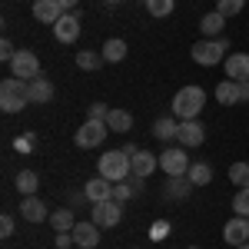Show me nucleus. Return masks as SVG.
<instances>
[{"mask_svg":"<svg viewBox=\"0 0 249 249\" xmlns=\"http://www.w3.org/2000/svg\"><path fill=\"white\" fill-rule=\"evenodd\" d=\"M243 7H246V0H216V10H219V14H223L226 20L236 17V14H239Z\"/></svg>","mask_w":249,"mask_h":249,"instance_id":"obj_31","label":"nucleus"},{"mask_svg":"<svg viewBox=\"0 0 249 249\" xmlns=\"http://www.w3.org/2000/svg\"><path fill=\"white\" fill-rule=\"evenodd\" d=\"M27 93H30V103H50L53 100V83L40 73V77L27 80Z\"/></svg>","mask_w":249,"mask_h":249,"instance_id":"obj_15","label":"nucleus"},{"mask_svg":"<svg viewBox=\"0 0 249 249\" xmlns=\"http://www.w3.org/2000/svg\"><path fill=\"white\" fill-rule=\"evenodd\" d=\"M226 50H230V40L226 37H206L199 43H193V60L199 67H216L219 60H226Z\"/></svg>","mask_w":249,"mask_h":249,"instance_id":"obj_4","label":"nucleus"},{"mask_svg":"<svg viewBox=\"0 0 249 249\" xmlns=\"http://www.w3.org/2000/svg\"><path fill=\"white\" fill-rule=\"evenodd\" d=\"M77 3H80V0H60V7H63V10H73Z\"/></svg>","mask_w":249,"mask_h":249,"instance_id":"obj_41","label":"nucleus"},{"mask_svg":"<svg viewBox=\"0 0 249 249\" xmlns=\"http://www.w3.org/2000/svg\"><path fill=\"white\" fill-rule=\"evenodd\" d=\"M103 60L107 63H120V60H126V40H120V37H110L107 43H103Z\"/></svg>","mask_w":249,"mask_h":249,"instance_id":"obj_23","label":"nucleus"},{"mask_svg":"<svg viewBox=\"0 0 249 249\" xmlns=\"http://www.w3.org/2000/svg\"><path fill=\"white\" fill-rule=\"evenodd\" d=\"M232 210H236V216H246V219H249V186H243V190L236 193Z\"/></svg>","mask_w":249,"mask_h":249,"instance_id":"obj_33","label":"nucleus"},{"mask_svg":"<svg viewBox=\"0 0 249 249\" xmlns=\"http://www.w3.org/2000/svg\"><path fill=\"white\" fill-rule=\"evenodd\" d=\"M37 186H40V176L34 170H20L17 173V190L23 193V196H34V193H37Z\"/></svg>","mask_w":249,"mask_h":249,"instance_id":"obj_27","label":"nucleus"},{"mask_svg":"<svg viewBox=\"0 0 249 249\" xmlns=\"http://www.w3.org/2000/svg\"><path fill=\"white\" fill-rule=\"evenodd\" d=\"M156 166H160V160H156L153 153H146V150L133 153V176L146 179V176H153V170H156Z\"/></svg>","mask_w":249,"mask_h":249,"instance_id":"obj_18","label":"nucleus"},{"mask_svg":"<svg viewBox=\"0 0 249 249\" xmlns=\"http://www.w3.org/2000/svg\"><path fill=\"white\" fill-rule=\"evenodd\" d=\"M10 73L20 80H34L40 77V60L34 50H17V57L10 60Z\"/></svg>","mask_w":249,"mask_h":249,"instance_id":"obj_8","label":"nucleus"},{"mask_svg":"<svg viewBox=\"0 0 249 249\" xmlns=\"http://www.w3.org/2000/svg\"><path fill=\"white\" fill-rule=\"evenodd\" d=\"M107 133H110V126H107L103 120H87V123L77 130L73 143H77L80 150H96V146L107 140Z\"/></svg>","mask_w":249,"mask_h":249,"instance_id":"obj_5","label":"nucleus"},{"mask_svg":"<svg viewBox=\"0 0 249 249\" xmlns=\"http://www.w3.org/2000/svg\"><path fill=\"white\" fill-rule=\"evenodd\" d=\"M53 37H57L60 43H77L80 40V14L77 10H67V14L53 23Z\"/></svg>","mask_w":249,"mask_h":249,"instance_id":"obj_9","label":"nucleus"},{"mask_svg":"<svg viewBox=\"0 0 249 249\" xmlns=\"http://www.w3.org/2000/svg\"><path fill=\"white\" fill-rule=\"evenodd\" d=\"M100 176H107L110 183H123L126 176H133V156L126 150H110L100 156Z\"/></svg>","mask_w":249,"mask_h":249,"instance_id":"obj_2","label":"nucleus"},{"mask_svg":"<svg viewBox=\"0 0 249 249\" xmlns=\"http://www.w3.org/2000/svg\"><path fill=\"white\" fill-rule=\"evenodd\" d=\"M14 57H17V47H14L10 40L3 37V40H0V60H3V63H10Z\"/></svg>","mask_w":249,"mask_h":249,"instance_id":"obj_36","label":"nucleus"},{"mask_svg":"<svg viewBox=\"0 0 249 249\" xmlns=\"http://www.w3.org/2000/svg\"><path fill=\"white\" fill-rule=\"evenodd\" d=\"M73 243L80 249H96L100 246V226H96L93 219L90 223H77L73 226Z\"/></svg>","mask_w":249,"mask_h":249,"instance_id":"obj_13","label":"nucleus"},{"mask_svg":"<svg viewBox=\"0 0 249 249\" xmlns=\"http://www.w3.org/2000/svg\"><path fill=\"white\" fill-rule=\"evenodd\" d=\"M236 249H249V243H243V246H236Z\"/></svg>","mask_w":249,"mask_h":249,"instance_id":"obj_42","label":"nucleus"},{"mask_svg":"<svg viewBox=\"0 0 249 249\" xmlns=\"http://www.w3.org/2000/svg\"><path fill=\"white\" fill-rule=\"evenodd\" d=\"M179 146H203L206 140V126L199 120H179Z\"/></svg>","mask_w":249,"mask_h":249,"instance_id":"obj_10","label":"nucleus"},{"mask_svg":"<svg viewBox=\"0 0 249 249\" xmlns=\"http://www.w3.org/2000/svg\"><path fill=\"white\" fill-rule=\"evenodd\" d=\"M190 249H199V246H190Z\"/></svg>","mask_w":249,"mask_h":249,"instance_id":"obj_44","label":"nucleus"},{"mask_svg":"<svg viewBox=\"0 0 249 249\" xmlns=\"http://www.w3.org/2000/svg\"><path fill=\"white\" fill-rule=\"evenodd\" d=\"M173 7H176V0H146V10H150V17H170Z\"/></svg>","mask_w":249,"mask_h":249,"instance_id":"obj_29","label":"nucleus"},{"mask_svg":"<svg viewBox=\"0 0 249 249\" xmlns=\"http://www.w3.org/2000/svg\"><path fill=\"white\" fill-rule=\"evenodd\" d=\"M226 73H230L226 80H236V83L249 80V53H232V57H226Z\"/></svg>","mask_w":249,"mask_h":249,"instance_id":"obj_17","label":"nucleus"},{"mask_svg":"<svg viewBox=\"0 0 249 249\" xmlns=\"http://www.w3.org/2000/svg\"><path fill=\"white\" fill-rule=\"evenodd\" d=\"M90 219H93L100 230H107V226H116V223L123 219V203H116V199L93 203V206H90Z\"/></svg>","mask_w":249,"mask_h":249,"instance_id":"obj_6","label":"nucleus"},{"mask_svg":"<svg viewBox=\"0 0 249 249\" xmlns=\"http://www.w3.org/2000/svg\"><path fill=\"white\" fill-rule=\"evenodd\" d=\"M73 246V232H57V249H70Z\"/></svg>","mask_w":249,"mask_h":249,"instance_id":"obj_39","label":"nucleus"},{"mask_svg":"<svg viewBox=\"0 0 249 249\" xmlns=\"http://www.w3.org/2000/svg\"><path fill=\"white\" fill-rule=\"evenodd\" d=\"M230 179H232V186H249V163H232L230 166Z\"/></svg>","mask_w":249,"mask_h":249,"instance_id":"obj_30","label":"nucleus"},{"mask_svg":"<svg viewBox=\"0 0 249 249\" xmlns=\"http://www.w3.org/2000/svg\"><path fill=\"white\" fill-rule=\"evenodd\" d=\"M206 107V93L203 87H179V93L173 96V113L176 120H196Z\"/></svg>","mask_w":249,"mask_h":249,"instance_id":"obj_1","label":"nucleus"},{"mask_svg":"<svg viewBox=\"0 0 249 249\" xmlns=\"http://www.w3.org/2000/svg\"><path fill=\"white\" fill-rule=\"evenodd\" d=\"M67 10L60 7V0H34V20H40V23H57L60 17H63Z\"/></svg>","mask_w":249,"mask_h":249,"instance_id":"obj_12","label":"nucleus"},{"mask_svg":"<svg viewBox=\"0 0 249 249\" xmlns=\"http://www.w3.org/2000/svg\"><path fill=\"white\" fill-rule=\"evenodd\" d=\"M50 226L57 232H73V226H77V219H73V210L70 206H60V210L50 213Z\"/></svg>","mask_w":249,"mask_h":249,"instance_id":"obj_20","label":"nucleus"},{"mask_svg":"<svg viewBox=\"0 0 249 249\" xmlns=\"http://www.w3.org/2000/svg\"><path fill=\"white\" fill-rule=\"evenodd\" d=\"M186 179H190L193 186H206V183L213 179V166L210 163H193L190 173H186Z\"/></svg>","mask_w":249,"mask_h":249,"instance_id":"obj_26","label":"nucleus"},{"mask_svg":"<svg viewBox=\"0 0 249 249\" xmlns=\"http://www.w3.org/2000/svg\"><path fill=\"white\" fill-rule=\"evenodd\" d=\"M100 63H107V60H103V53H96V50H80V53H77V67H80V70H87V73L100 70Z\"/></svg>","mask_w":249,"mask_h":249,"instance_id":"obj_28","label":"nucleus"},{"mask_svg":"<svg viewBox=\"0 0 249 249\" xmlns=\"http://www.w3.org/2000/svg\"><path fill=\"white\" fill-rule=\"evenodd\" d=\"M223 27H226V17H223L219 10L203 14V20H199V30H203L206 37H223Z\"/></svg>","mask_w":249,"mask_h":249,"instance_id":"obj_21","label":"nucleus"},{"mask_svg":"<svg viewBox=\"0 0 249 249\" xmlns=\"http://www.w3.org/2000/svg\"><path fill=\"white\" fill-rule=\"evenodd\" d=\"M107 116H110V107H107L103 100H100V103H90V116H87V120H103V123H107Z\"/></svg>","mask_w":249,"mask_h":249,"instance_id":"obj_34","label":"nucleus"},{"mask_svg":"<svg viewBox=\"0 0 249 249\" xmlns=\"http://www.w3.org/2000/svg\"><path fill=\"white\" fill-rule=\"evenodd\" d=\"M107 3H120V0H107Z\"/></svg>","mask_w":249,"mask_h":249,"instance_id":"obj_43","label":"nucleus"},{"mask_svg":"<svg viewBox=\"0 0 249 249\" xmlns=\"http://www.w3.org/2000/svg\"><path fill=\"white\" fill-rule=\"evenodd\" d=\"M20 216H23L27 223H43V219H50V216H47V203H40L37 196H23Z\"/></svg>","mask_w":249,"mask_h":249,"instance_id":"obj_16","label":"nucleus"},{"mask_svg":"<svg viewBox=\"0 0 249 249\" xmlns=\"http://www.w3.org/2000/svg\"><path fill=\"white\" fill-rule=\"evenodd\" d=\"M107 126L116 130V133H130V130H133V116H130V110H110Z\"/></svg>","mask_w":249,"mask_h":249,"instance_id":"obj_25","label":"nucleus"},{"mask_svg":"<svg viewBox=\"0 0 249 249\" xmlns=\"http://www.w3.org/2000/svg\"><path fill=\"white\" fill-rule=\"evenodd\" d=\"M223 239H226L232 249L243 246V243H249V219L246 216H232L230 223L223 226Z\"/></svg>","mask_w":249,"mask_h":249,"instance_id":"obj_11","label":"nucleus"},{"mask_svg":"<svg viewBox=\"0 0 249 249\" xmlns=\"http://www.w3.org/2000/svg\"><path fill=\"white\" fill-rule=\"evenodd\" d=\"M0 236H14V216H0Z\"/></svg>","mask_w":249,"mask_h":249,"instance_id":"obj_37","label":"nucleus"},{"mask_svg":"<svg viewBox=\"0 0 249 249\" xmlns=\"http://www.w3.org/2000/svg\"><path fill=\"white\" fill-rule=\"evenodd\" d=\"M216 100H219L223 107L243 103V96H239V83H236V80H223V83L216 87Z\"/></svg>","mask_w":249,"mask_h":249,"instance_id":"obj_22","label":"nucleus"},{"mask_svg":"<svg viewBox=\"0 0 249 249\" xmlns=\"http://www.w3.org/2000/svg\"><path fill=\"white\" fill-rule=\"evenodd\" d=\"M80 203H90V199H87V190H73V193H70V206L77 210Z\"/></svg>","mask_w":249,"mask_h":249,"instance_id":"obj_38","label":"nucleus"},{"mask_svg":"<svg viewBox=\"0 0 249 249\" xmlns=\"http://www.w3.org/2000/svg\"><path fill=\"white\" fill-rule=\"evenodd\" d=\"M153 136L156 140H163V143H170L179 136V120H173V116H160L153 123Z\"/></svg>","mask_w":249,"mask_h":249,"instance_id":"obj_19","label":"nucleus"},{"mask_svg":"<svg viewBox=\"0 0 249 249\" xmlns=\"http://www.w3.org/2000/svg\"><path fill=\"white\" fill-rule=\"evenodd\" d=\"M190 156L186 153H179L176 146H166L163 153H160V170L166 173V176H186L190 173Z\"/></svg>","mask_w":249,"mask_h":249,"instance_id":"obj_7","label":"nucleus"},{"mask_svg":"<svg viewBox=\"0 0 249 249\" xmlns=\"http://www.w3.org/2000/svg\"><path fill=\"white\" fill-rule=\"evenodd\" d=\"M87 199H90V206L93 203H103V199H113V183L107 179V176H96V179H87Z\"/></svg>","mask_w":249,"mask_h":249,"instance_id":"obj_14","label":"nucleus"},{"mask_svg":"<svg viewBox=\"0 0 249 249\" xmlns=\"http://www.w3.org/2000/svg\"><path fill=\"white\" fill-rule=\"evenodd\" d=\"M133 196H136L133 183H126V179H123V183H113V199L116 203H130Z\"/></svg>","mask_w":249,"mask_h":249,"instance_id":"obj_32","label":"nucleus"},{"mask_svg":"<svg viewBox=\"0 0 249 249\" xmlns=\"http://www.w3.org/2000/svg\"><path fill=\"white\" fill-rule=\"evenodd\" d=\"M239 96H243V103L249 100V80H243V83H239Z\"/></svg>","mask_w":249,"mask_h":249,"instance_id":"obj_40","label":"nucleus"},{"mask_svg":"<svg viewBox=\"0 0 249 249\" xmlns=\"http://www.w3.org/2000/svg\"><path fill=\"white\" fill-rule=\"evenodd\" d=\"M27 103H30V93H27V80L7 77L3 83H0V110H3V113H20Z\"/></svg>","mask_w":249,"mask_h":249,"instance_id":"obj_3","label":"nucleus"},{"mask_svg":"<svg viewBox=\"0 0 249 249\" xmlns=\"http://www.w3.org/2000/svg\"><path fill=\"white\" fill-rule=\"evenodd\" d=\"M190 193H193V183L186 176H170V179H166V196H170V199H186Z\"/></svg>","mask_w":249,"mask_h":249,"instance_id":"obj_24","label":"nucleus"},{"mask_svg":"<svg viewBox=\"0 0 249 249\" xmlns=\"http://www.w3.org/2000/svg\"><path fill=\"white\" fill-rule=\"evenodd\" d=\"M166 232H170V223L166 219H156L153 226H150V239H166Z\"/></svg>","mask_w":249,"mask_h":249,"instance_id":"obj_35","label":"nucleus"}]
</instances>
